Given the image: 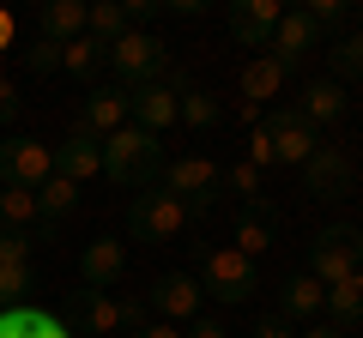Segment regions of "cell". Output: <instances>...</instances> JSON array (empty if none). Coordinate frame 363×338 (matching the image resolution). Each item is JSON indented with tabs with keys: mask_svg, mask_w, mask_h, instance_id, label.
Returning <instances> with one entry per match:
<instances>
[{
	"mask_svg": "<svg viewBox=\"0 0 363 338\" xmlns=\"http://www.w3.org/2000/svg\"><path fill=\"white\" fill-rule=\"evenodd\" d=\"M18 103H25V97L13 91V78L0 73V127H13V121H18Z\"/></svg>",
	"mask_w": 363,
	"mask_h": 338,
	"instance_id": "d590c367",
	"label": "cell"
},
{
	"mask_svg": "<svg viewBox=\"0 0 363 338\" xmlns=\"http://www.w3.org/2000/svg\"><path fill=\"white\" fill-rule=\"evenodd\" d=\"M164 139H152V133H140V127H121V133H109L104 139V175L109 182H121V187H157V175H164Z\"/></svg>",
	"mask_w": 363,
	"mask_h": 338,
	"instance_id": "6da1fadb",
	"label": "cell"
},
{
	"mask_svg": "<svg viewBox=\"0 0 363 338\" xmlns=\"http://www.w3.org/2000/svg\"><path fill=\"white\" fill-rule=\"evenodd\" d=\"M321 314H333L327 326H339V332H345V326H357V320H363V272H357V278H345V284H333V290H327Z\"/></svg>",
	"mask_w": 363,
	"mask_h": 338,
	"instance_id": "d4e9b609",
	"label": "cell"
},
{
	"mask_svg": "<svg viewBox=\"0 0 363 338\" xmlns=\"http://www.w3.org/2000/svg\"><path fill=\"white\" fill-rule=\"evenodd\" d=\"M37 30H43V42H73V37H85V0H49L37 13Z\"/></svg>",
	"mask_w": 363,
	"mask_h": 338,
	"instance_id": "44dd1931",
	"label": "cell"
},
{
	"mask_svg": "<svg viewBox=\"0 0 363 338\" xmlns=\"http://www.w3.org/2000/svg\"><path fill=\"white\" fill-rule=\"evenodd\" d=\"M351 187H357V157L345 151V145H315V157L303 163V194L309 199H351Z\"/></svg>",
	"mask_w": 363,
	"mask_h": 338,
	"instance_id": "9c48e42d",
	"label": "cell"
},
{
	"mask_svg": "<svg viewBox=\"0 0 363 338\" xmlns=\"http://www.w3.org/2000/svg\"><path fill=\"white\" fill-rule=\"evenodd\" d=\"M25 290H30V266L0 260V314H6V308H18V302H25Z\"/></svg>",
	"mask_w": 363,
	"mask_h": 338,
	"instance_id": "1f68e13d",
	"label": "cell"
},
{
	"mask_svg": "<svg viewBox=\"0 0 363 338\" xmlns=\"http://www.w3.org/2000/svg\"><path fill=\"white\" fill-rule=\"evenodd\" d=\"M85 37H97L104 49L116 37H128V13H121V0H91V6H85Z\"/></svg>",
	"mask_w": 363,
	"mask_h": 338,
	"instance_id": "484cf974",
	"label": "cell"
},
{
	"mask_svg": "<svg viewBox=\"0 0 363 338\" xmlns=\"http://www.w3.org/2000/svg\"><path fill=\"white\" fill-rule=\"evenodd\" d=\"M0 338H73V326H67L61 314H49V308L18 302V308L0 314Z\"/></svg>",
	"mask_w": 363,
	"mask_h": 338,
	"instance_id": "ffe728a7",
	"label": "cell"
},
{
	"mask_svg": "<svg viewBox=\"0 0 363 338\" xmlns=\"http://www.w3.org/2000/svg\"><path fill=\"white\" fill-rule=\"evenodd\" d=\"M303 272L315 278V284H345V278H357L363 272V230L357 223H321L315 230V242H309V266Z\"/></svg>",
	"mask_w": 363,
	"mask_h": 338,
	"instance_id": "7a4b0ae2",
	"label": "cell"
},
{
	"mask_svg": "<svg viewBox=\"0 0 363 338\" xmlns=\"http://www.w3.org/2000/svg\"><path fill=\"white\" fill-rule=\"evenodd\" d=\"M285 13L291 6H279V0H236L230 6V37L242 42V49H267Z\"/></svg>",
	"mask_w": 363,
	"mask_h": 338,
	"instance_id": "2e32d148",
	"label": "cell"
},
{
	"mask_svg": "<svg viewBox=\"0 0 363 338\" xmlns=\"http://www.w3.org/2000/svg\"><path fill=\"white\" fill-rule=\"evenodd\" d=\"M49 175H55V145L49 139H30V133L0 139V187H25V194H37Z\"/></svg>",
	"mask_w": 363,
	"mask_h": 338,
	"instance_id": "ba28073f",
	"label": "cell"
},
{
	"mask_svg": "<svg viewBox=\"0 0 363 338\" xmlns=\"http://www.w3.org/2000/svg\"><path fill=\"white\" fill-rule=\"evenodd\" d=\"M194 284H200V296H212V302H248L255 296V260L248 254H236L230 242H218V247H206L200 242V272H194Z\"/></svg>",
	"mask_w": 363,
	"mask_h": 338,
	"instance_id": "3957f363",
	"label": "cell"
},
{
	"mask_svg": "<svg viewBox=\"0 0 363 338\" xmlns=\"http://www.w3.org/2000/svg\"><path fill=\"white\" fill-rule=\"evenodd\" d=\"M230 247H236V254H248V260H260V254L272 247V223H267V218H248V211H242V218H236Z\"/></svg>",
	"mask_w": 363,
	"mask_h": 338,
	"instance_id": "f1b7e54d",
	"label": "cell"
},
{
	"mask_svg": "<svg viewBox=\"0 0 363 338\" xmlns=\"http://www.w3.org/2000/svg\"><path fill=\"white\" fill-rule=\"evenodd\" d=\"M157 187L176 194L182 206H188V218H206V211L224 199V169L212 163V157H169L164 175H157Z\"/></svg>",
	"mask_w": 363,
	"mask_h": 338,
	"instance_id": "277c9868",
	"label": "cell"
},
{
	"mask_svg": "<svg viewBox=\"0 0 363 338\" xmlns=\"http://www.w3.org/2000/svg\"><path fill=\"white\" fill-rule=\"evenodd\" d=\"M61 320L73 326V338H116L121 332V302L109 290H73Z\"/></svg>",
	"mask_w": 363,
	"mask_h": 338,
	"instance_id": "7c38bea8",
	"label": "cell"
},
{
	"mask_svg": "<svg viewBox=\"0 0 363 338\" xmlns=\"http://www.w3.org/2000/svg\"><path fill=\"white\" fill-rule=\"evenodd\" d=\"M188 223H194L188 206H182L176 194H164V187H145V194H133V206H128V235L133 242H176Z\"/></svg>",
	"mask_w": 363,
	"mask_h": 338,
	"instance_id": "52a82bcc",
	"label": "cell"
},
{
	"mask_svg": "<svg viewBox=\"0 0 363 338\" xmlns=\"http://www.w3.org/2000/svg\"><path fill=\"white\" fill-rule=\"evenodd\" d=\"M248 163H255V169H272V139H267V127L248 133Z\"/></svg>",
	"mask_w": 363,
	"mask_h": 338,
	"instance_id": "8d00e7d4",
	"label": "cell"
},
{
	"mask_svg": "<svg viewBox=\"0 0 363 338\" xmlns=\"http://www.w3.org/2000/svg\"><path fill=\"white\" fill-rule=\"evenodd\" d=\"M291 109L321 133V127H333V121H345L351 97H345V85H333V78H309V85H303V103H291Z\"/></svg>",
	"mask_w": 363,
	"mask_h": 338,
	"instance_id": "ac0fdd59",
	"label": "cell"
},
{
	"mask_svg": "<svg viewBox=\"0 0 363 338\" xmlns=\"http://www.w3.org/2000/svg\"><path fill=\"white\" fill-rule=\"evenodd\" d=\"M104 66L116 73L121 91H140V85H152V78L169 73V49L152 37V30H128V37H116L104 49Z\"/></svg>",
	"mask_w": 363,
	"mask_h": 338,
	"instance_id": "5b68a950",
	"label": "cell"
},
{
	"mask_svg": "<svg viewBox=\"0 0 363 338\" xmlns=\"http://www.w3.org/2000/svg\"><path fill=\"white\" fill-rule=\"evenodd\" d=\"M30 235L25 230H0V260H13V266H30Z\"/></svg>",
	"mask_w": 363,
	"mask_h": 338,
	"instance_id": "836d02e7",
	"label": "cell"
},
{
	"mask_svg": "<svg viewBox=\"0 0 363 338\" xmlns=\"http://www.w3.org/2000/svg\"><path fill=\"white\" fill-rule=\"evenodd\" d=\"M25 66L30 73H61V49H55V42H37V49L25 54Z\"/></svg>",
	"mask_w": 363,
	"mask_h": 338,
	"instance_id": "e575fe53",
	"label": "cell"
},
{
	"mask_svg": "<svg viewBox=\"0 0 363 338\" xmlns=\"http://www.w3.org/2000/svg\"><path fill=\"white\" fill-rule=\"evenodd\" d=\"M218 115H224L218 97L200 91L194 78H188V85H182V103H176V121H182V127H194V133H206V127H218Z\"/></svg>",
	"mask_w": 363,
	"mask_h": 338,
	"instance_id": "cb8c5ba5",
	"label": "cell"
},
{
	"mask_svg": "<svg viewBox=\"0 0 363 338\" xmlns=\"http://www.w3.org/2000/svg\"><path fill=\"white\" fill-rule=\"evenodd\" d=\"M255 338H297V326L279 320V314H260V320H255Z\"/></svg>",
	"mask_w": 363,
	"mask_h": 338,
	"instance_id": "f35d334b",
	"label": "cell"
},
{
	"mask_svg": "<svg viewBox=\"0 0 363 338\" xmlns=\"http://www.w3.org/2000/svg\"><path fill=\"white\" fill-rule=\"evenodd\" d=\"M25 223H37V194L0 187V230H25Z\"/></svg>",
	"mask_w": 363,
	"mask_h": 338,
	"instance_id": "f546056e",
	"label": "cell"
},
{
	"mask_svg": "<svg viewBox=\"0 0 363 338\" xmlns=\"http://www.w3.org/2000/svg\"><path fill=\"white\" fill-rule=\"evenodd\" d=\"M182 85H188V73H176V66H169L164 78H152V85H140V91H128V127H140V133H152V139H164V133L176 127Z\"/></svg>",
	"mask_w": 363,
	"mask_h": 338,
	"instance_id": "8992f818",
	"label": "cell"
},
{
	"mask_svg": "<svg viewBox=\"0 0 363 338\" xmlns=\"http://www.w3.org/2000/svg\"><path fill=\"white\" fill-rule=\"evenodd\" d=\"M61 73H73V78H97V73H104V42H97V37H73V42H61Z\"/></svg>",
	"mask_w": 363,
	"mask_h": 338,
	"instance_id": "83f0119b",
	"label": "cell"
},
{
	"mask_svg": "<svg viewBox=\"0 0 363 338\" xmlns=\"http://www.w3.org/2000/svg\"><path fill=\"white\" fill-rule=\"evenodd\" d=\"M303 13L315 18V30H321V37H327V30H333V37H345V30H351V6H345V0H309Z\"/></svg>",
	"mask_w": 363,
	"mask_h": 338,
	"instance_id": "4dcf8cb0",
	"label": "cell"
},
{
	"mask_svg": "<svg viewBox=\"0 0 363 338\" xmlns=\"http://www.w3.org/2000/svg\"><path fill=\"white\" fill-rule=\"evenodd\" d=\"M13 30H18V25H13V13H0V54L13 49Z\"/></svg>",
	"mask_w": 363,
	"mask_h": 338,
	"instance_id": "7bdbcfd3",
	"label": "cell"
},
{
	"mask_svg": "<svg viewBox=\"0 0 363 338\" xmlns=\"http://www.w3.org/2000/svg\"><path fill=\"white\" fill-rule=\"evenodd\" d=\"M55 175H67V182H91V175H104V139L85 127H73L61 145H55Z\"/></svg>",
	"mask_w": 363,
	"mask_h": 338,
	"instance_id": "5bb4252c",
	"label": "cell"
},
{
	"mask_svg": "<svg viewBox=\"0 0 363 338\" xmlns=\"http://www.w3.org/2000/svg\"><path fill=\"white\" fill-rule=\"evenodd\" d=\"M79 127L97 133V139L121 133L128 127V91H121V85H97V91L85 97V109H79Z\"/></svg>",
	"mask_w": 363,
	"mask_h": 338,
	"instance_id": "e0dca14e",
	"label": "cell"
},
{
	"mask_svg": "<svg viewBox=\"0 0 363 338\" xmlns=\"http://www.w3.org/2000/svg\"><path fill=\"white\" fill-rule=\"evenodd\" d=\"M357 30H363V18H357Z\"/></svg>",
	"mask_w": 363,
	"mask_h": 338,
	"instance_id": "ee69618b",
	"label": "cell"
},
{
	"mask_svg": "<svg viewBox=\"0 0 363 338\" xmlns=\"http://www.w3.org/2000/svg\"><path fill=\"white\" fill-rule=\"evenodd\" d=\"M128 338H182V326H169V320H145L140 332H128Z\"/></svg>",
	"mask_w": 363,
	"mask_h": 338,
	"instance_id": "60d3db41",
	"label": "cell"
},
{
	"mask_svg": "<svg viewBox=\"0 0 363 338\" xmlns=\"http://www.w3.org/2000/svg\"><path fill=\"white\" fill-rule=\"evenodd\" d=\"M297 338H345L339 326H297Z\"/></svg>",
	"mask_w": 363,
	"mask_h": 338,
	"instance_id": "b9f144b4",
	"label": "cell"
},
{
	"mask_svg": "<svg viewBox=\"0 0 363 338\" xmlns=\"http://www.w3.org/2000/svg\"><path fill=\"white\" fill-rule=\"evenodd\" d=\"M260 127H267V139H272V163H291V169H303L315 157V145H321V133H315L291 103H279Z\"/></svg>",
	"mask_w": 363,
	"mask_h": 338,
	"instance_id": "30bf717a",
	"label": "cell"
},
{
	"mask_svg": "<svg viewBox=\"0 0 363 338\" xmlns=\"http://www.w3.org/2000/svg\"><path fill=\"white\" fill-rule=\"evenodd\" d=\"M224 194H236L242 206H248V199H260V169L248 163V157H242V163L230 169V175H224Z\"/></svg>",
	"mask_w": 363,
	"mask_h": 338,
	"instance_id": "d6a6232c",
	"label": "cell"
},
{
	"mask_svg": "<svg viewBox=\"0 0 363 338\" xmlns=\"http://www.w3.org/2000/svg\"><path fill=\"white\" fill-rule=\"evenodd\" d=\"M327 66H333V85H345V78H363V30L351 25L345 37H333V49H327Z\"/></svg>",
	"mask_w": 363,
	"mask_h": 338,
	"instance_id": "4316f807",
	"label": "cell"
},
{
	"mask_svg": "<svg viewBox=\"0 0 363 338\" xmlns=\"http://www.w3.org/2000/svg\"><path fill=\"white\" fill-rule=\"evenodd\" d=\"M267 49H272V61L285 66V78H291V73H303V61H309L315 49H321V30H315V18H309V13H285Z\"/></svg>",
	"mask_w": 363,
	"mask_h": 338,
	"instance_id": "4fadbf2b",
	"label": "cell"
},
{
	"mask_svg": "<svg viewBox=\"0 0 363 338\" xmlns=\"http://www.w3.org/2000/svg\"><path fill=\"white\" fill-rule=\"evenodd\" d=\"M121 272H128V247H121L116 235L85 242V254H79V284H85V290H116Z\"/></svg>",
	"mask_w": 363,
	"mask_h": 338,
	"instance_id": "9a60e30c",
	"label": "cell"
},
{
	"mask_svg": "<svg viewBox=\"0 0 363 338\" xmlns=\"http://www.w3.org/2000/svg\"><path fill=\"white\" fill-rule=\"evenodd\" d=\"M73 211H79V187L67 182V175H49V182L37 187V218L55 230V223H61V218H73Z\"/></svg>",
	"mask_w": 363,
	"mask_h": 338,
	"instance_id": "603a6c76",
	"label": "cell"
},
{
	"mask_svg": "<svg viewBox=\"0 0 363 338\" xmlns=\"http://www.w3.org/2000/svg\"><path fill=\"white\" fill-rule=\"evenodd\" d=\"M145 308H152L157 320L182 326V320H200V314H206V296H200L194 272H164V278H152V290H145Z\"/></svg>",
	"mask_w": 363,
	"mask_h": 338,
	"instance_id": "8fae6325",
	"label": "cell"
},
{
	"mask_svg": "<svg viewBox=\"0 0 363 338\" xmlns=\"http://www.w3.org/2000/svg\"><path fill=\"white\" fill-rule=\"evenodd\" d=\"M321 302H327V284H315L309 272H291L285 284H279L272 314H279V320H291V326H303V320H315V314H321Z\"/></svg>",
	"mask_w": 363,
	"mask_h": 338,
	"instance_id": "d6986e66",
	"label": "cell"
},
{
	"mask_svg": "<svg viewBox=\"0 0 363 338\" xmlns=\"http://www.w3.org/2000/svg\"><path fill=\"white\" fill-rule=\"evenodd\" d=\"M182 338H230V332H224V320L200 314V320H188V332H182Z\"/></svg>",
	"mask_w": 363,
	"mask_h": 338,
	"instance_id": "ab89813d",
	"label": "cell"
},
{
	"mask_svg": "<svg viewBox=\"0 0 363 338\" xmlns=\"http://www.w3.org/2000/svg\"><path fill=\"white\" fill-rule=\"evenodd\" d=\"M145 314H152V308H145V296H128V302H121V332H140Z\"/></svg>",
	"mask_w": 363,
	"mask_h": 338,
	"instance_id": "74e56055",
	"label": "cell"
},
{
	"mask_svg": "<svg viewBox=\"0 0 363 338\" xmlns=\"http://www.w3.org/2000/svg\"><path fill=\"white\" fill-rule=\"evenodd\" d=\"M279 85H285V66L272 61V54H255V61L242 66V103H248V109L272 103V97H279Z\"/></svg>",
	"mask_w": 363,
	"mask_h": 338,
	"instance_id": "7402d4cb",
	"label": "cell"
}]
</instances>
